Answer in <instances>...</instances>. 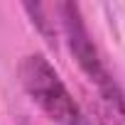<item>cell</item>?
I'll use <instances>...</instances> for the list:
<instances>
[{"label": "cell", "mask_w": 125, "mask_h": 125, "mask_svg": "<svg viewBox=\"0 0 125 125\" xmlns=\"http://www.w3.org/2000/svg\"><path fill=\"white\" fill-rule=\"evenodd\" d=\"M56 12H59L61 30H64L66 44H69V49H71V54L76 59V64L101 88V93L110 103V108L125 118V96H123L120 86L113 81V76L108 74V69L103 66V59H101V54H98V49H96V44H93V39L88 34V27L83 22L81 8L76 3H59Z\"/></svg>", "instance_id": "obj_2"}, {"label": "cell", "mask_w": 125, "mask_h": 125, "mask_svg": "<svg viewBox=\"0 0 125 125\" xmlns=\"http://www.w3.org/2000/svg\"><path fill=\"white\" fill-rule=\"evenodd\" d=\"M20 79L27 96L59 125H88L83 110L64 86L56 69L42 54H27L20 64Z\"/></svg>", "instance_id": "obj_1"}, {"label": "cell", "mask_w": 125, "mask_h": 125, "mask_svg": "<svg viewBox=\"0 0 125 125\" xmlns=\"http://www.w3.org/2000/svg\"><path fill=\"white\" fill-rule=\"evenodd\" d=\"M25 12L32 17V22L37 25V30L49 39V42H54V37H56V32H54V20H49V8L47 5H39V3H27L25 5Z\"/></svg>", "instance_id": "obj_3"}]
</instances>
